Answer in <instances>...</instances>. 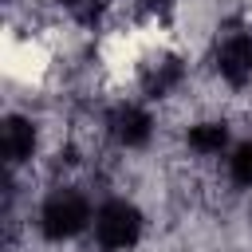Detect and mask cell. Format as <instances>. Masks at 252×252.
<instances>
[{"label":"cell","mask_w":252,"mask_h":252,"mask_svg":"<svg viewBox=\"0 0 252 252\" xmlns=\"http://www.w3.org/2000/svg\"><path fill=\"white\" fill-rule=\"evenodd\" d=\"M91 220H94V205L75 181L51 185L35 209V232L43 244H71L83 232H91Z\"/></svg>","instance_id":"6da1fadb"},{"label":"cell","mask_w":252,"mask_h":252,"mask_svg":"<svg viewBox=\"0 0 252 252\" xmlns=\"http://www.w3.org/2000/svg\"><path fill=\"white\" fill-rule=\"evenodd\" d=\"M142 236H146V209L138 205V197L114 193L98 201L91 220V240L98 252H138Z\"/></svg>","instance_id":"7a4b0ae2"},{"label":"cell","mask_w":252,"mask_h":252,"mask_svg":"<svg viewBox=\"0 0 252 252\" xmlns=\"http://www.w3.org/2000/svg\"><path fill=\"white\" fill-rule=\"evenodd\" d=\"M209 63L220 87H228L232 94H244L252 87V28L248 24H232L224 32L217 28L209 43Z\"/></svg>","instance_id":"3957f363"},{"label":"cell","mask_w":252,"mask_h":252,"mask_svg":"<svg viewBox=\"0 0 252 252\" xmlns=\"http://www.w3.org/2000/svg\"><path fill=\"white\" fill-rule=\"evenodd\" d=\"M102 122H106V142L122 154H142L158 138V114L138 98H114L102 110Z\"/></svg>","instance_id":"277c9868"},{"label":"cell","mask_w":252,"mask_h":252,"mask_svg":"<svg viewBox=\"0 0 252 252\" xmlns=\"http://www.w3.org/2000/svg\"><path fill=\"white\" fill-rule=\"evenodd\" d=\"M0 154L8 169L35 165L43 154V122L32 110H8L0 122Z\"/></svg>","instance_id":"5b68a950"},{"label":"cell","mask_w":252,"mask_h":252,"mask_svg":"<svg viewBox=\"0 0 252 252\" xmlns=\"http://www.w3.org/2000/svg\"><path fill=\"white\" fill-rule=\"evenodd\" d=\"M224 173L236 189H252V138H240L224 154Z\"/></svg>","instance_id":"8992f818"}]
</instances>
